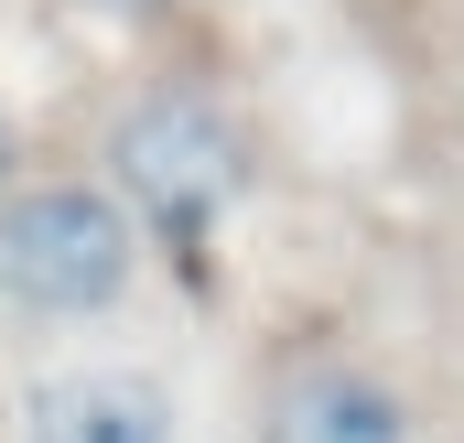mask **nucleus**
<instances>
[{
    "label": "nucleus",
    "instance_id": "nucleus-1",
    "mask_svg": "<svg viewBox=\"0 0 464 443\" xmlns=\"http://www.w3.org/2000/svg\"><path fill=\"white\" fill-rule=\"evenodd\" d=\"M0 292L33 314H98L130 292V217L98 184H33L0 206Z\"/></svg>",
    "mask_w": 464,
    "mask_h": 443
},
{
    "label": "nucleus",
    "instance_id": "nucleus-2",
    "mask_svg": "<svg viewBox=\"0 0 464 443\" xmlns=\"http://www.w3.org/2000/svg\"><path fill=\"white\" fill-rule=\"evenodd\" d=\"M109 162H119V184H130L162 227H184V238H195L206 217H227L237 184H248V152H237L227 109H206L195 87H151L140 109L119 119Z\"/></svg>",
    "mask_w": 464,
    "mask_h": 443
},
{
    "label": "nucleus",
    "instance_id": "nucleus-3",
    "mask_svg": "<svg viewBox=\"0 0 464 443\" xmlns=\"http://www.w3.org/2000/svg\"><path fill=\"white\" fill-rule=\"evenodd\" d=\"M33 443H173V411L140 368H76V379H44L33 411H22Z\"/></svg>",
    "mask_w": 464,
    "mask_h": 443
},
{
    "label": "nucleus",
    "instance_id": "nucleus-4",
    "mask_svg": "<svg viewBox=\"0 0 464 443\" xmlns=\"http://www.w3.org/2000/svg\"><path fill=\"white\" fill-rule=\"evenodd\" d=\"M281 443H400V411L367 379H303L281 400Z\"/></svg>",
    "mask_w": 464,
    "mask_h": 443
},
{
    "label": "nucleus",
    "instance_id": "nucleus-5",
    "mask_svg": "<svg viewBox=\"0 0 464 443\" xmlns=\"http://www.w3.org/2000/svg\"><path fill=\"white\" fill-rule=\"evenodd\" d=\"M0 173H11V119H0Z\"/></svg>",
    "mask_w": 464,
    "mask_h": 443
}]
</instances>
